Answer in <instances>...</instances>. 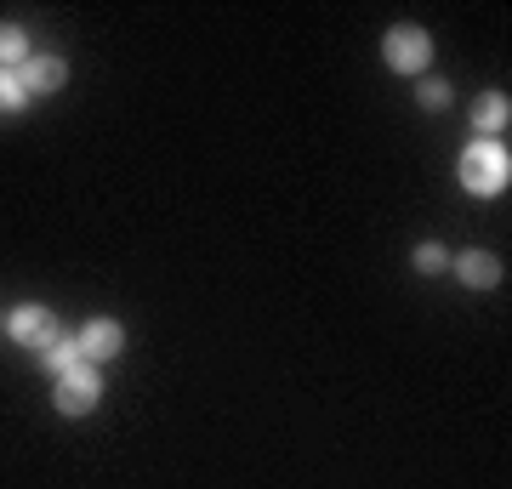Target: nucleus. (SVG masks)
<instances>
[{
    "label": "nucleus",
    "instance_id": "2",
    "mask_svg": "<svg viewBox=\"0 0 512 489\" xmlns=\"http://www.w3.org/2000/svg\"><path fill=\"white\" fill-rule=\"evenodd\" d=\"M382 63L404 80H421L427 63H433V35L421 29V23H393L382 35Z\"/></svg>",
    "mask_w": 512,
    "mask_h": 489
},
{
    "label": "nucleus",
    "instance_id": "10",
    "mask_svg": "<svg viewBox=\"0 0 512 489\" xmlns=\"http://www.w3.org/2000/svg\"><path fill=\"white\" fill-rule=\"evenodd\" d=\"M450 256H456L450 245H439V239H421L416 251H410V268L433 279V273H450Z\"/></svg>",
    "mask_w": 512,
    "mask_h": 489
},
{
    "label": "nucleus",
    "instance_id": "12",
    "mask_svg": "<svg viewBox=\"0 0 512 489\" xmlns=\"http://www.w3.org/2000/svg\"><path fill=\"white\" fill-rule=\"evenodd\" d=\"M416 103L427 114H439V109H450V103H456V86H450V80H416Z\"/></svg>",
    "mask_w": 512,
    "mask_h": 489
},
{
    "label": "nucleus",
    "instance_id": "8",
    "mask_svg": "<svg viewBox=\"0 0 512 489\" xmlns=\"http://www.w3.org/2000/svg\"><path fill=\"white\" fill-rule=\"evenodd\" d=\"M507 120H512V97L507 91H478V103H473V131L478 137H501L507 131Z\"/></svg>",
    "mask_w": 512,
    "mask_h": 489
},
{
    "label": "nucleus",
    "instance_id": "4",
    "mask_svg": "<svg viewBox=\"0 0 512 489\" xmlns=\"http://www.w3.org/2000/svg\"><path fill=\"white\" fill-rule=\"evenodd\" d=\"M6 336L18 347H35V353H46V347L63 336L57 330V313L52 308H40V302H18V308L6 313Z\"/></svg>",
    "mask_w": 512,
    "mask_h": 489
},
{
    "label": "nucleus",
    "instance_id": "6",
    "mask_svg": "<svg viewBox=\"0 0 512 489\" xmlns=\"http://www.w3.org/2000/svg\"><path fill=\"white\" fill-rule=\"evenodd\" d=\"M74 342H80V353H86L92 364L120 359V353H126V325H120V319H86Z\"/></svg>",
    "mask_w": 512,
    "mask_h": 489
},
{
    "label": "nucleus",
    "instance_id": "11",
    "mask_svg": "<svg viewBox=\"0 0 512 489\" xmlns=\"http://www.w3.org/2000/svg\"><path fill=\"white\" fill-rule=\"evenodd\" d=\"M40 359H46V370H52V376H69L74 364H86V353H80V342H74V336H57Z\"/></svg>",
    "mask_w": 512,
    "mask_h": 489
},
{
    "label": "nucleus",
    "instance_id": "13",
    "mask_svg": "<svg viewBox=\"0 0 512 489\" xmlns=\"http://www.w3.org/2000/svg\"><path fill=\"white\" fill-rule=\"evenodd\" d=\"M23 109H29V91L18 86L12 69H0V114H23Z\"/></svg>",
    "mask_w": 512,
    "mask_h": 489
},
{
    "label": "nucleus",
    "instance_id": "3",
    "mask_svg": "<svg viewBox=\"0 0 512 489\" xmlns=\"http://www.w3.org/2000/svg\"><path fill=\"white\" fill-rule=\"evenodd\" d=\"M97 404H103V376H97L92 359L74 364L69 376H57V387H52V410H57V416L80 421V416H92Z\"/></svg>",
    "mask_w": 512,
    "mask_h": 489
},
{
    "label": "nucleus",
    "instance_id": "9",
    "mask_svg": "<svg viewBox=\"0 0 512 489\" xmlns=\"http://www.w3.org/2000/svg\"><path fill=\"white\" fill-rule=\"evenodd\" d=\"M35 57V46H29V35H23L18 23H0V69H23Z\"/></svg>",
    "mask_w": 512,
    "mask_h": 489
},
{
    "label": "nucleus",
    "instance_id": "5",
    "mask_svg": "<svg viewBox=\"0 0 512 489\" xmlns=\"http://www.w3.org/2000/svg\"><path fill=\"white\" fill-rule=\"evenodd\" d=\"M12 74H18V86L29 91V103H35V97H57V91L69 86V63H63V57H52V52H46V57L35 52L23 69H12Z\"/></svg>",
    "mask_w": 512,
    "mask_h": 489
},
{
    "label": "nucleus",
    "instance_id": "7",
    "mask_svg": "<svg viewBox=\"0 0 512 489\" xmlns=\"http://www.w3.org/2000/svg\"><path fill=\"white\" fill-rule=\"evenodd\" d=\"M450 273H456L467 290H495L501 279H507L501 256H490V251H456L450 256Z\"/></svg>",
    "mask_w": 512,
    "mask_h": 489
},
{
    "label": "nucleus",
    "instance_id": "1",
    "mask_svg": "<svg viewBox=\"0 0 512 489\" xmlns=\"http://www.w3.org/2000/svg\"><path fill=\"white\" fill-rule=\"evenodd\" d=\"M456 177L467 194H478V200H495V194H507V182H512V154L501 137H473V143L461 148V160H456Z\"/></svg>",
    "mask_w": 512,
    "mask_h": 489
}]
</instances>
